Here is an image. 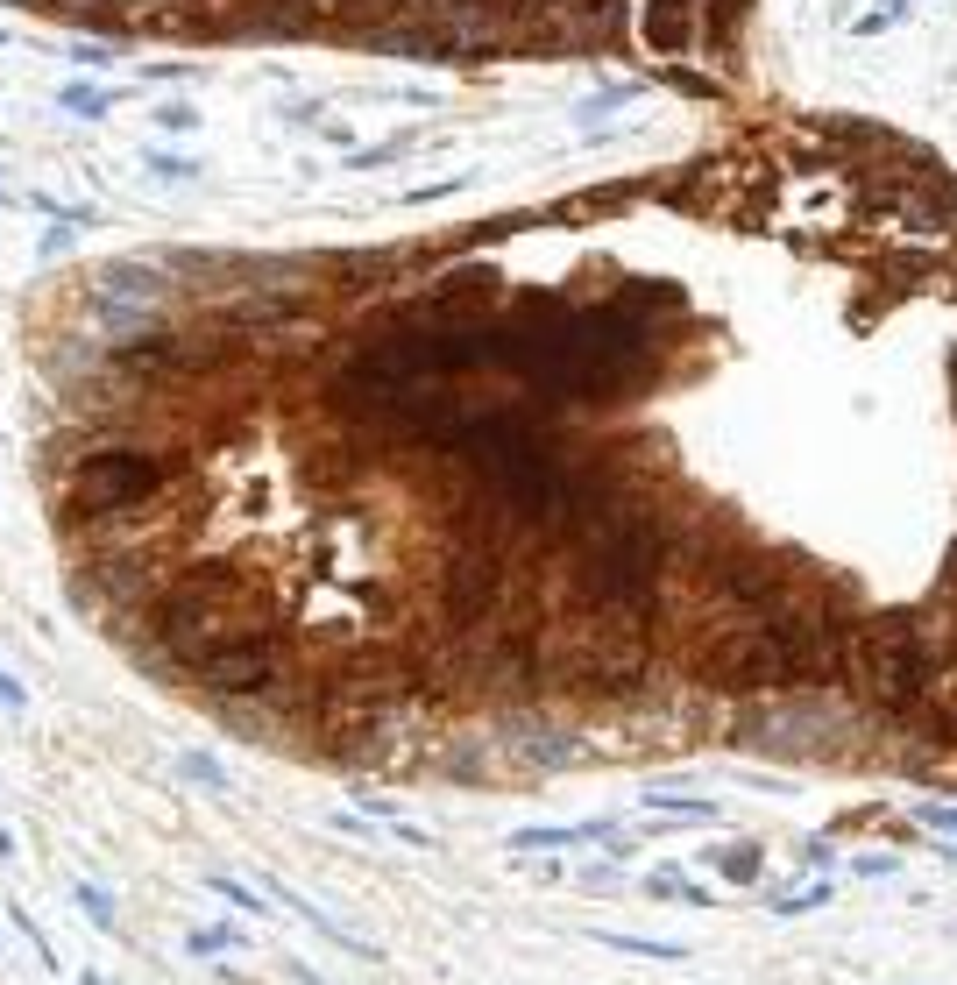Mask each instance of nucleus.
Wrapping results in <instances>:
<instances>
[{
  "mask_svg": "<svg viewBox=\"0 0 957 985\" xmlns=\"http://www.w3.org/2000/svg\"><path fill=\"white\" fill-rule=\"evenodd\" d=\"M164 298H171V277L149 263H100L78 291V305H128V312H164Z\"/></svg>",
  "mask_w": 957,
  "mask_h": 985,
  "instance_id": "obj_1",
  "label": "nucleus"
},
{
  "mask_svg": "<svg viewBox=\"0 0 957 985\" xmlns=\"http://www.w3.org/2000/svg\"><path fill=\"white\" fill-rule=\"evenodd\" d=\"M702 8L709 0H646V50H660V57H688V50H702Z\"/></svg>",
  "mask_w": 957,
  "mask_h": 985,
  "instance_id": "obj_2",
  "label": "nucleus"
},
{
  "mask_svg": "<svg viewBox=\"0 0 957 985\" xmlns=\"http://www.w3.org/2000/svg\"><path fill=\"white\" fill-rule=\"evenodd\" d=\"M582 844H617V823L596 815V823H546V830L511 837V851H582Z\"/></svg>",
  "mask_w": 957,
  "mask_h": 985,
  "instance_id": "obj_3",
  "label": "nucleus"
},
{
  "mask_svg": "<svg viewBox=\"0 0 957 985\" xmlns=\"http://www.w3.org/2000/svg\"><path fill=\"white\" fill-rule=\"evenodd\" d=\"M419 0H334V22H355V29H390L397 15H412Z\"/></svg>",
  "mask_w": 957,
  "mask_h": 985,
  "instance_id": "obj_4",
  "label": "nucleus"
},
{
  "mask_svg": "<svg viewBox=\"0 0 957 985\" xmlns=\"http://www.w3.org/2000/svg\"><path fill=\"white\" fill-rule=\"evenodd\" d=\"M646 900H681V908H709V893H702L681 865H660V872L646 879Z\"/></svg>",
  "mask_w": 957,
  "mask_h": 985,
  "instance_id": "obj_5",
  "label": "nucleus"
},
{
  "mask_svg": "<svg viewBox=\"0 0 957 985\" xmlns=\"http://www.w3.org/2000/svg\"><path fill=\"white\" fill-rule=\"evenodd\" d=\"M603 950H624V957H660V964H681L688 943H653V936H617V929H596Z\"/></svg>",
  "mask_w": 957,
  "mask_h": 985,
  "instance_id": "obj_6",
  "label": "nucleus"
},
{
  "mask_svg": "<svg viewBox=\"0 0 957 985\" xmlns=\"http://www.w3.org/2000/svg\"><path fill=\"white\" fill-rule=\"evenodd\" d=\"M830 893H837V879H809V886H794V893H773V915H809V908H823Z\"/></svg>",
  "mask_w": 957,
  "mask_h": 985,
  "instance_id": "obj_7",
  "label": "nucleus"
},
{
  "mask_svg": "<svg viewBox=\"0 0 957 985\" xmlns=\"http://www.w3.org/2000/svg\"><path fill=\"white\" fill-rule=\"evenodd\" d=\"M646 808H660V815H681V823H716V801H688V794H646Z\"/></svg>",
  "mask_w": 957,
  "mask_h": 985,
  "instance_id": "obj_8",
  "label": "nucleus"
},
{
  "mask_svg": "<svg viewBox=\"0 0 957 985\" xmlns=\"http://www.w3.org/2000/svg\"><path fill=\"white\" fill-rule=\"evenodd\" d=\"M716 872H724V879H738V886H752V879H759V851H752V844L716 851Z\"/></svg>",
  "mask_w": 957,
  "mask_h": 985,
  "instance_id": "obj_9",
  "label": "nucleus"
},
{
  "mask_svg": "<svg viewBox=\"0 0 957 985\" xmlns=\"http://www.w3.org/2000/svg\"><path fill=\"white\" fill-rule=\"evenodd\" d=\"M64 107H71L78 121H100V114H107V93H100V86H86V78H78V86H64Z\"/></svg>",
  "mask_w": 957,
  "mask_h": 985,
  "instance_id": "obj_10",
  "label": "nucleus"
},
{
  "mask_svg": "<svg viewBox=\"0 0 957 985\" xmlns=\"http://www.w3.org/2000/svg\"><path fill=\"white\" fill-rule=\"evenodd\" d=\"M71 900H78V908H86V915H93V922H100V929H107V936H114V929H121V922H114V900H107V893H100V886H71Z\"/></svg>",
  "mask_w": 957,
  "mask_h": 985,
  "instance_id": "obj_11",
  "label": "nucleus"
},
{
  "mask_svg": "<svg viewBox=\"0 0 957 985\" xmlns=\"http://www.w3.org/2000/svg\"><path fill=\"white\" fill-rule=\"evenodd\" d=\"M397 149H412V135H390V142H376V149H362V156H348L355 171H376V163H390Z\"/></svg>",
  "mask_w": 957,
  "mask_h": 985,
  "instance_id": "obj_12",
  "label": "nucleus"
},
{
  "mask_svg": "<svg viewBox=\"0 0 957 985\" xmlns=\"http://www.w3.org/2000/svg\"><path fill=\"white\" fill-rule=\"evenodd\" d=\"M178 766H185V773H192V780H199V787H227V773H220V766H213V759H199V752H185V759H178Z\"/></svg>",
  "mask_w": 957,
  "mask_h": 985,
  "instance_id": "obj_13",
  "label": "nucleus"
},
{
  "mask_svg": "<svg viewBox=\"0 0 957 985\" xmlns=\"http://www.w3.org/2000/svg\"><path fill=\"white\" fill-rule=\"evenodd\" d=\"M227 943H242V936H234V929H192V950H199V957H213V950H227Z\"/></svg>",
  "mask_w": 957,
  "mask_h": 985,
  "instance_id": "obj_14",
  "label": "nucleus"
},
{
  "mask_svg": "<svg viewBox=\"0 0 957 985\" xmlns=\"http://www.w3.org/2000/svg\"><path fill=\"white\" fill-rule=\"evenodd\" d=\"M149 163H156L164 178H199V163H192V156H149Z\"/></svg>",
  "mask_w": 957,
  "mask_h": 985,
  "instance_id": "obj_15",
  "label": "nucleus"
},
{
  "mask_svg": "<svg viewBox=\"0 0 957 985\" xmlns=\"http://www.w3.org/2000/svg\"><path fill=\"white\" fill-rule=\"evenodd\" d=\"M156 121H164V128H199V114H192V107H178V100H171V107H156Z\"/></svg>",
  "mask_w": 957,
  "mask_h": 985,
  "instance_id": "obj_16",
  "label": "nucleus"
},
{
  "mask_svg": "<svg viewBox=\"0 0 957 985\" xmlns=\"http://www.w3.org/2000/svg\"><path fill=\"white\" fill-rule=\"evenodd\" d=\"M213 893H227V900H234V908H249V915L263 908V900H256V893H242V886H234V879H213Z\"/></svg>",
  "mask_w": 957,
  "mask_h": 985,
  "instance_id": "obj_17",
  "label": "nucleus"
},
{
  "mask_svg": "<svg viewBox=\"0 0 957 985\" xmlns=\"http://www.w3.org/2000/svg\"><path fill=\"white\" fill-rule=\"evenodd\" d=\"M858 872H865V879H887V872H894V858H887V851H872V858H858Z\"/></svg>",
  "mask_w": 957,
  "mask_h": 985,
  "instance_id": "obj_18",
  "label": "nucleus"
},
{
  "mask_svg": "<svg viewBox=\"0 0 957 985\" xmlns=\"http://www.w3.org/2000/svg\"><path fill=\"white\" fill-rule=\"evenodd\" d=\"M922 823H929V830H957V808H929Z\"/></svg>",
  "mask_w": 957,
  "mask_h": 985,
  "instance_id": "obj_19",
  "label": "nucleus"
},
{
  "mask_svg": "<svg viewBox=\"0 0 957 985\" xmlns=\"http://www.w3.org/2000/svg\"><path fill=\"white\" fill-rule=\"evenodd\" d=\"M950 858H957V851H950Z\"/></svg>",
  "mask_w": 957,
  "mask_h": 985,
  "instance_id": "obj_20",
  "label": "nucleus"
}]
</instances>
